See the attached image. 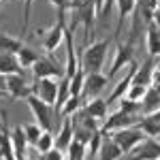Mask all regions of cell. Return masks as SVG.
Returning a JSON list of instances; mask_svg holds the SVG:
<instances>
[{
    "instance_id": "obj_1",
    "label": "cell",
    "mask_w": 160,
    "mask_h": 160,
    "mask_svg": "<svg viewBox=\"0 0 160 160\" xmlns=\"http://www.w3.org/2000/svg\"><path fill=\"white\" fill-rule=\"evenodd\" d=\"M107 51H109V41H96L92 45H86L81 53V66L86 68V73H100Z\"/></svg>"
},
{
    "instance_id": "obj_2",
    "label": "cell",
    "mask_w": 160,
    "mask_h": 160,
    "mask_svg": "<svg viewBox=\"0 0 160 160\" xmlns=\"http://www.w3.org/2000/svg\"><path fill=\"white\" fill-rule=\"evenodd\" d=\"M111 139L120 145V149H122L124 154H130L145 139V132L135 124V126H126V128H120V130H113V137Z\"/></svg>"
},
{
    "instance_id": "obj_3",
    "label": "cell",
    "mask_w": 160,
    "mask_h": 160,
    "mask_svg": "<svg viewBox=\"0 0 160 160\" xmlns=\"http://www.w3.org/2000/svg\"><path fill=\"white\" fill-rule=\"evenodd\" d=\"M37 34H41L38 37V41H41V45H43V49L47 51V53H51L53 49H58V45L62 43V38H64V34H66V26H64V19H56V24L51 26V28H47V30H41L38 28Z\"/></svg>"
},
{
    "instance_id": "obj_4",
    "label": "cell",
    "mask_w": 160,
    "mask_h": 160,
    "mask_svg": "<svg viewBox=\"0 0 160 160\" xmlns=\"http://www.w3.org/2000/svg\"><path fill=\"white\" fill-rule=\"evenodd\" d=\"M73 11H75V17H77V19H75V26L83 24V30H86V45H90V37L94 34V17L98 15L96 4H94V0H86L81 7H77Z\"/></svg>"
},
{
    "instance_id": "obj_5",
    "label": "cell",
    "mask_w": 160,
    "mask_h": 160,
    "mask_svg": "<svg viewBox=\"0 0 160 160\" xmlns=\"http://www.w3.org/2000/svg\"><path fill=\"white\" fill-rule=\"evenodd\" d=\"M58 86H60V79H58V81H56V79H49V77H45V79H34V83H32V94L38 96L43 102L56 107Z\"/></svg>"
},
{
    "instance_id": "obj_6",
    "label": "cell",
    "mask_w": 160,
    "mask_h": 160,
    "mask_svg": "<svg viewBox=\"0 0 160 160\" xmlns=\"http://www.w3.org/2000/svg\"><path fill=\"white\" fill-rule=\"evenodd\" d=\"M132 58H135V45H132L130 41H128V43H118L115 56H113V62H111V68H109V73H107L109 81L118 71H122V68H126L130 62H135Z\"/></svg>"
},
{
    "instance_id": "obj_7",
    "label": "cell",
    "mask_w": 160,
    "mask_h": 160,
    "mask_svg": "<svg viewBox=\"0 0 160 160\" xmlns=\"http://www.w3.org/2000/svg\"><path fill=\"white\" fill-rule=\"evenodd\" d=\"M26 102H28V107H30V111H32V115H34V120H37L38 126H41L43 130H51V105L43 102V100L38 98V96H34V94H30V96L26 98Z\"/></svg>"
},
{
    "instance_id": "obj_8",
    "label": "cell",
    "mask_w": 160,
    "mask_h": 160,
    "mask_svg": "<svg viewBox=\"0 0 160 160\" xmlns=\"http://www.w3.org/2000/svg\"><path fill=\"white\" fill-rule=\"evenodd\" d=\"M139 122L137 120V113H126V111L118 109L113 115L105 118V122L100 126V132L107 135V132H113V130H120V128H126V126H135Z\"/></svg>"
},
{
    "instance_id": "obj_9",
    "label": "cell",
    "mask_w": 160,
    "mask_h": 160,
    "mask_svg": "<svg viewBox=\"0 0 160 160\" xmlns=\"http://www.w3.org/2000/svg\"><path fill=\"white\" fill-rule=\"evenodd\" d=\"M156 158H160V141H156V137H145L128 156V160H156Z\"/></svg>"
},
{
    "instance_id": "obj_10",
    "label": "cell",
    "mask_w": 160,
    "mask_h": 160,
    "mask_svg": "<svg viewBox=\"0 0 160 160\" xmlns=\"http://www.w3.org/2000/svg\"><path fill=\"white\" fill-rule=\"evenodd\" d=\"M32 73H34V79H45V77L60 79V77H64V71L49 58H38L32 66Z\"/></svg>"
},
{
    "instance_id": "obj_11",
    "label": "cell",
    "mask_w": 160,
    "mask_h": 160,
    "mask_svg": "<svg viewBox=\"0 0 160 160\" xmlns=\"http://www.w3.org/2000/svg\"><path fill=\"white\" fill-rule=\"evenodd\" d=\"M109 83V77L102 73H88L86 75V83H83V92L81 96H88V98H96L100 92L105 90V86Z\"/></svg>"
},
{
    "instance_id": "obj_12",
    "label": "cell",
    "mask_w": 160,
    "mask_h": 160,
    "mask_svg": "<svg viewBox=\"0 0 160 160\" xmlns=\"http://www.w3.org/2000/svg\"><path fill=\"white\" fill-rule=\"evenodd\" d=\"M7 94L11 98H28L32 94V86H28L24 75H7Z\"/></svg>"
},
{
    "instance_id": "obj_13",
    "label": "cell",
    "mask_w": 160,
    "mask_h": 160,
    "mask_svg": "<svg viewBox=\"0 0 160 160\" xmlns=\"http://www.w3.org/2000/svg\"><path fill=\"white\" fill-rule=\"evenodd\" d=\"M135 71H137V64H135V62H130V64H128V71H126V75L120 79V83L113 88V92L109 94V100H107V102H118V100H122L124 96H126L128 88H130V83H132Z\"/></svg>"
},
{
    "instance_id": "obj_14",
    "label": "cell",
    "mask_w": 160,
    "mask_h": 160,
    "mask_svg": "<svg viewBox=\"0 0 160 160\" xmlns=\"http://www.w3.org/2000/svg\"><path fill=\"white\" fill-rule=\"evenodd\" d=\"M137 126L145 132V137H158L160 135V109L145 113V115L137 122Z\"/></svg>"
},
{
    "instance_id": "obj_15",
    "label": "cell",
    "mask_w": 160,
    "mask_h": 160,
    "mask_svg": "<svg viewBox=\"0 0 160 160\" xmlns=\"http://www.w3.org/2000/svg\"><path fill=\"white\" fill-rule=\"evenodd\" d=\"M154 68H156V58H152V56H149L141 66H137L135 77H132V86H145V88H149V81H152V73H154Z\"/></svg>"
},
{
    "instance_id": "obj_16",
    "label": "cell",
    "mask_w": 160,
    "mask_h": 160,
    "mask_svg": "<svg viewBox=\"0 0 160 160\" xmlns=\"http://www.w3.org/2000/svg\"><path fill=\"white\" fill-rule=\"evenodd\" d=\"M13 148H15V160H28V139H26L24 126H15L11 130Z\"/></svg>"
},
{
    "instance_id": "obj_17",
    "label": "cell",
    "mask_w": 160,
    "mask_h": 160,
    "mask_svg": "<svg viewBox=\"0 0 160 160\" xmlns=\"http://www.w3.org/2000/svg\"><path fill=\"white\" fill-rule=\"evenodd\" d=\"M64 41H66V66H64V75H66V77H73V75L79 71V64H77V56H75L73 30H68V28H66Z\"/></svg>"
},
{
    "instance_id": "obj_18",
    "label": "cell",
    "mask_w": 160,
    "mask_h": 160,
    "mask_svg": "<svg viewBox=\"0 0 160 160\" xmlns=\"http://www.w3.org/2000/svg\"><path fill=\"white\" fill-rule=\"evenodd\" d=\"M145 47L152 58L160 56V28L152 22L148 24V30H145Z\"/></svg>"
},
{
    "instance_id": "obj_19",
    "label": "cell",
    "mask_w": 160,
    "mask_h": 160,
    "mask_svg": "<svg viewBox=\"0 0 160 160\" xmlns=\"http://www.w3.org/2000/svg\"><path fill=\"white\" fill-rule=\"evenodd\" d=\"M73 139H75L73 120H71V118H64V122H62L60 132H58V137H56V148H58V149H62V152H66Z\"/></svg>"
},
{
    "instance_id": "obj_20",
    "label": "cell",
    "mask_w": 160,
    "mask_h": 160,
    "mask_svg": "<svg viewBox=\"0 0 160 160\" xmlns=\"http://www.w3.org/2000/svg\"><path fill=\"white\" fill-rule=\"evenodd\" d=\"M0 73L2 75H22L24 66L19 64L15 53H0Z\"/></svg>"
},
{
    "instance_id": "obj_21",
    "label": "cell",
    "mask_w": 160,
    "mask_h": 160,
    "mask_svg": "<svg viewBox=\"0 0 160 160\" xmlns=\"http://www.w3.org/2000/svg\"><path fill=\"white\" fill-rule=\"evenodd\" d=\"M98 160H118L124 156V152L120 149V145L113 141V139H102L100 143V149H98Z\"/></svg>"
},
{
    "instance_id": "obj_22",
    "label": "cell",
    "mask_w": 160,
    "mask_h": 160,
    "mask_svg": "<svg viewBox=\"0 0 160 160\" xmlns=\"http://www.w3.org/2000/svg\"><path fill=\"white\" fill-rule=\"evenodd\" d=\"M107 107H109V102L96 96V98H88L83 109H86L94 120H105V118H107Z\"/></svg>"
},
{
    "instance_id": "obj_23",
    "label": "cell",
    "mask_w": 160,
    "mask_h": 160,
    "mask_svg": "<svg viewBox=\"0 0 160 160\" xmlns=\"http://www.w3.org/2000/svg\"><path fill=\"white\" fill-rule=\"evenodd\" d=\"M0 160H15L13 139L7 128H0Z\"/></svg>"
},
{
    "instance_id": "obj_24",
    "label": "cell",
    "mask_w": 160,
    "mask_h": 160,
    "mask_svg": "<svg viewBox=\"0 0 160 160\" xmlns=\"http://www.w3.org/2000/svg\"><path fill=\"white\" fill-rule=\"evenodd\" d=\"M24 47L22 38H15L7 32H0V53H17Z\"/></svg>"
},
{
    "instance_id": "obj_25",
    "label": "cell",
    "mask_w": 160,
    "mask_h": 160,
    "mask_svg": "<svg viewBox=\"0 0 160 160\" xmlns=\"http://www.w3.org/2000/svg\"><path fill=\"white\" fill-rule=\"evenodd\" d=\"M71 77H60V86H58V98H56V111H60L64 107V102L71 98Z\"/></svg>"
},
{
    "instance_id": "obj_26",
    "label": "cell",
    "mask_w": 160,
    "mask_h": 160,
    "mask_svg": "<svg viewBox=\"0 0 160 160\" xmlns=\"http://www.w3.org/2000/svg\"><path fill=\"white\" fill-rule=\"evenodd\" d=\"M141 105H143V111H145V113L160 109V92L154 90V88H148V92H145V96L141 100Z\"/></svg>"
},
{
    "instance_id": "obj_27",
    "label": "cell",
    "mask_w": 160,
    "mask_h": 160,
    "mask_svg": "<svg viewBox=\"0 0 160 160\" xmlns=\"http://www.w3.org/2000/svg\"><path fill=\"white\" fill-rule=\"evenodd\" d=\"M15 56H17V60H19V64H22L24 68H32V66H34V62L41 58V56H38L34 49H30V47H26V45H24L19 51H17Z\"/></svg>"
},
{
    "instance_id": "obj_28",
    "label": "cell",
    "mask_w": 160,
    "mask_h": 160,
    "mask_svg": "<svg viewBox=\"0 0 160 160\" xmlns=\"http://www.w3.org/2000/svg\"><path fill=\"white\" fill-rule=\"evenodd\" d=\"M86 68L81 66L77 73L71 77V96H81V92H83V83H86Z\"/></svg>"
},
{
    "instance_id": "obj_29",
    "label": "cell",
    "mask_w": 160,
    "mask_h": 160,
    "mask_svg": "<svg viewBox=\"0 0 160 160\" xmlns=\"http://www.w3.org/2000/svg\"><path fill=\"white\" fill-rule=\"evenodd\" d=\"M86 152H88V145L81 143V141H77V139H73L68 149H66L68 160H86Z\"/></svg>"
},
{
    "instance_id": "obj_30",
    "label": "cell",
    "mask_w": 160,
    "mask_h": 160,
    "mask_svg": "<svg viewBox=\"0 0 160 160\" xmlns=\"http://www.w3.org/2000/svg\"><path fill=\"white\" fill-rule=\"evenodd\" d=\"M81 102H83L81 96H71V98L64 102V107L60 109V113L64 115V118H71L73 113H77V111L81 109Z\"/></svg>"
},
{
    "instance_id": "obj_31",
    "label": "cell",
    "mask_w": 160,
    "mask_h": 160,
    "mask_svg": "<svg viewBox=\"0 0 160 160\" xmlns=\"http://www.w3.org/2000/svg\"><path fill=\"white\" fill-rule=\"evenodd\" d=\"M24 132H26L28 143H30V145H37L38 139H41V135H43V128H41L37 122H34V124H26V126H24Z\"/></svg>"
},
{
    "instance_id": "obj_32",
    "label": "cell",
    "mask_w": 160,
    "mask_h": 160,
    "mask_svg": "<svg viewBox=\"0 0 160 160\" xmlns=\"http://www.w3.org/2000/svg\"><path fill=\"white\" fill-rule=\"evenodd\" d=\"M53 145H56V137L51 135V130H43V135H41V139H38V143H37V149L41 154H45Z\"/></svg>"
},
{
    "instance_id": "obj_33",
    "label": "cell",
    "mask_w": 160,
    "mask_h": 160,
    "mask_svg": "<svg viewBox=\"0 0 160 160\" xmlns=\"http://www.w3.org/2000/svg\"><path fill=\"white\" fill-rule=\"evenodd\" d=\"M102 137H105V135L100 132V128L92 132V139H90V143H88V149H90V154H92V156H96V154H98L100 143H102Z\"/></svg>"
},
{
    "instance_id": "obj_34",
    "label": "cell",
    "mask_w": 160,
    "mask_h": 160,
    "mask_svg": "<svg viewBox=\"0 0 160 160\" xmlns=\"http://www.w3.org/2000/svg\"><path fill=\"white\" fill-rule=\"evenodd\" d=\"M145 92H148V88H145V86H132V83H130V88H128V92H126V96H124V98H130V100H143Z\"/></svg>"
},
{
    "instance_id": "obj_35",
    "label": "cell",
    "mask_w": 160,
    "mask_h": 160,
    "mask_svg": "<svg viewBox=\"0 0 160 160\" xmlns=\"http://www.w3.org/2000/svg\"><path fill=\"white\" fill-rule=\"evenodd\" d=\"M32 4H34V0H24V22H22V30H19V34H26V30H28V22H30Z\"/></svg>"
},
{
    "instance_id": "obj_36",
    "label": "cell",
    "mask_w": 160,
    "mask_h": 160,
    "mask_svg": "<svg viewBox=\"0 0 160 160\" xmlns=\"http://www.w3.org/2000/svg\"><path fill=\"white\" fill-rule=\"evenodd\" d=\"M43 160H64V152L58 148H51L49 152L43 154Z\"/></svg>"
},
{
    "instance_id": "obj_37",
    "label": "cell",
    "mask_w": 160,
    "mask_h": 160,
    "mask_svg": "<svg viewBox=\"0 0 160 160\" xmlns=\"http://www.w3.org/2000/svg\"><path fill=\"white\" fill-rule=\"evenodd\" d=\"M149 88H154V90H158V92H160V64H156V68H154V73H152Z\"/></svg>"
},
{
    "instance_id": "obj_38",
    "label": "cell",
    "mask_w": 160,
    "mask_h": 160,
    "mask_svg": "<svg viewBox=\"0 0 160 160\" xmlns=\"http://www.w3.org/2000/svg\"><path fill=\"white\" fill-rule=\"evenodd\" d=\"M152 24H156V26L160 28V7L154 11V15H152Z\"/></svg>"
},
{
    "instance_id": "obj_39",
    "label": "cell",
    "mask_w": 160,
    "mask_h": 160,
    "mask_svg": "<svg viewBox=\"0 0 160 160\" xmlns=\"http://www.w3.org/2000/svg\"><path fill=\"white\" fill-rule=\"evenodd\" d=\"M0 92H7V75L0 73Z\"/></svg>"
},
{
    "instance_id": "obj_40",
    "label": "cell",
    "mask_w": 160,
    "mask_h": 160,
    "mask_svg": "<svg viewBox=\"0 0 160 160\" xmlns=\"http://www.w3.org/2000/svg\"><path fill=\"white\" fill-rule=\"evenodd\" d=\"M94 4H96V11H98V15L102 13V7H105V0H94Z\"/></svg>"
},
{
    "instance_id": "obj_41",
    "label": "cell",
    "mask_w": 160,
    "mask_h": 160,
    "mask_svg": "<svg viewBox=\"0 0 160 160\" xmlns=\"http://www.w3.org/2000/svg\"><path fill=\"white\" fill-rule=\"evenodd\" d=\"M0 128H7V122H4V118H2V111H0Z\"/></svg>"
},
{
    "instance_id": "obj_42",
    "label": "cell",
    "mask_w": 160,
    "mask_h": 160,
    "mask_svg": "<svg viewBox=\"0 0 160 160\" xmlns=\"http://www.w3.org/2000/svg\"><path fill=\"white\" fill-rule=\"evenodd\" d=\"M2 2H7V0H2Z\"/></svg>"
},
{
    "instance_id": "obj_43",
    "label": "cell",
    "mask_w": 160,
    "mask_h": 160,
    "mask_svg": "<svg viewBox=\"0 0 160 160\" xmlns=\"http://www.w3.org/2000/svg\"><path fill=\"white\" fill-rule=\"evenodd\" d=\"M0 4H2V0H0Z\"/></svg>"
},
{
    "instance_id": "obj_44",
    "label": "cell",
    "mask_w": 160,
    "mask_h": 160,
    "mask_svg": "<svg viewBox=\"0 0 160 160\" xmlns=\"http://www.w3.org/2000/svg\"><path fill=\"white\" fill-rule=\"evenodd\" d=\"M156 160H160V158H156Z\"/></svg>"
},
{
    "instance_id": "obj_45",
    "label": "cell",
    "mask_w": 160,
    "mask_h": 160,
    "mask_svg": "<svg viewBox=\"0 0 160 160\" xmlns=\"http://www.w3.org/2000/svg\"><path fill=\"white\" fill-rule=\"evenodd\" d=\"M158 2H160V0H158Z\"/></svg>"
}]
</instances>
